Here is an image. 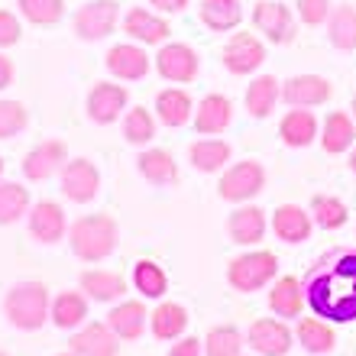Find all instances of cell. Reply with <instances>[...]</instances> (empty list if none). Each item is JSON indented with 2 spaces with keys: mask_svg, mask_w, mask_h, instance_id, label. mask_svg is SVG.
Here are the masks:
<instances>
[{
  "mask_svg": "<svg viewBox=\"0 0 356 356\" xmlns=\"http://www.w3.org/2000/svg\"><path fill=\"white\" fill-rule=\"evenodd\" d=\"M305 301L330 321L356 318V253L334 250L321 259L305 279Z\"/></svg>",
  "mask_w": 356,
  "mask_h": 356,
  "instance_id": "1",
  "label": "cell"
},
{
  "mask_svg": "<svg viewBox=\"0 0 356 356\" xmlns=\"http://www.w3.org/2000/svg\"><path fill=\"white\" fill-rule=\"evenodd\" d=\"M120 243V230L111 214H85L68 224V246L81 263H104Z\"/></svg>",
  "mask_w": 356,
  "mask_h": 356,
  "instance_id": "2",
  "label": "cell"
},
{
  "mask_svg": "<svg viewBox=\"0 0 356 356\" xmlns=\"http://www.w3.org/2000/svg\"><path fill=\"white\" fill-rule=\"evenodd\" d=\"M52 298L42 282H17L3 298V314L17 330H39L49 321Z\"/></svg>",
  "mask_w": 356,
  "mask_h": 356,
  "instance_id": "3",
  "label": "cell"
},
{
  "mask_svg": "<svg viewBox=\"0 0 356 356\" xmlns=\"http://www.w3.org/2000/svg\"><path fill=\"white\" fill-rule=\"evenodd\" d=\"M275 272H279L275 253H269V250H253V253L236 256L234 263L227 266V282H230L236 291L250 295V291H259L263 285H269V282L275 279Z\"/></svg>",
  "mask_w": 356,
  "mask_h": 356,
  "instance_id": "4",
  "label": "cell"
},
{
  "mask_svg": "<svg viewBox=\"0 0 356 356\" xmlns=\"http://www.w3.org/2000/svg\"><path fill=\"white\" fill-rule=\"evenodd\" d=\"M263 188H266V169L256 159H246V162H236V165H230V169L224 172L217 191H220V197L230 201V204H243V201L259 195Z\"/></svg>",
  "mask_w": 356,
  "mask_h": 356,
  "instance_id": "5",
  "label": "cell"
},
{
  "mask_svg": "<svg viewBox=\"0 0 356 356\" xmlns=\"http://www.w3.org/2000/svg\"><path fill=\"white\" fill-rule=\"evenodd\" d=\"M120 23V3L117 0H91L75 13V36L85 42L107 39Z\"/></svg>",
  "mask_w": 356,
  "mask_h": 356,
  "instance_id": "6",
  "label": "cell"
},
{
  "mask_svg": "<svg viewBox=\"0 0 356 356\" xmlns=\"http://www.w3.org/2000/svg\"><path fill=\"white\" fill-rule=\"evenodd\" d=\"M156 72L172 85H188L201 72V58L188 42H162L156 56Z\"/></svg>",
  "mask_w": 356,
  "mask_h": 356,
  "instance_id": "7",
  "label": "cell"
},
{
  "mask_svg": "<svg viewBox=\"0 0 356 356\" xmlns=\"http://www.w3.org/2000/svg\"><path fill=\"white\" fill-rule=\"evenodd\" d=\"M58 178H62V195L75 204H91L101 191V172L91 159H68Z\"/></svg>",
  "mask_w": 356,
  "mask_h": 356,
  "instance_id": "8",
  "label": "cell"
},
{
  "mask_svg": "<svg viewBox=\"0 0 356 356\" xmlns=\"http://www.w3.org/2000/svg\"><path fill=\"white\" fill-rule=\"evenodd\" d=\"M127 104H130V94L123 85H113V81H97V85L88 91V117H91L97 127H111L127 113Z\"/></svg>",
  "mask_w": 356,
  "mask_h": 356,
  "instance_id": "9",
  "label": "cell"
},
{
  "mask_svg": "<svg viewBox=\"0 0 356 356\" xmlns=\"http://www.w3.org/2000/svg\"><path fill=\"white\" fill-rule=\"evenodd\" d=\"M104 65H107V72H111L113 78H120V81H143V78L149 75L152 58L140 42L130 39V42H117V46L107 49Z\"/></svg>",
  "mask_w": 356,
  "mask_h": 356,
  "instance_id": "10",
  "label": "cell"
},
{
  "mask_svg": "<svg viewBox=\"0 0 356 356\" xmlns=\"http://www.w3.org/2000/svg\"><path fill=\"white\" fill-rule=\"evenodd\" d=\"M253 26L263 33L269 42L275 46H285L295 39V19H291V10L279 0H259L253 7Z\"/></svg>",
  "mask_w": 356,
  "mask_h": 356,
  "instance_id": "11",
  "label": "cell"
},
{
  "mask_svg": "<svg viewBox=\"0 0 356 356\" xmlns=\"http://www.w3.org/2000/svg\"><path fill=\"white\" fill-rule=\"evenodd\" d=\"M266 62V46L253 33H234L224 46V65L230 75H253Z\"/></svg>",
  "mask_w": 356,
  "mask_h": 356,
  "instance_id": "12",
  "label": "cell"
},
{
  "mask_svg": "<svg viewBox=\"0 0 356 356\" xmlns=\"http://www.w3.org/2000/svg\"><path fill=\"white\" fill-rule=\"evenodd\" d=\"M68 162V146L62 140H42L23 156V175L29 181H46Z\"/></svg>",
  "mask_w": 356,
  "mask_h": 356,
  "instance_id": "13",
  "label": "cell"
},
{
  "mask_svg": "<svg viewBox=\"0 0 356 356\" xmlns=\"http://www.w3.org/2000/svg\"><path fill=\"white\" fill-rule=\"evenodd\" d=\"M123 33L133 39V42H140V46H159L169 39V23L159 17V13H152L146 7H130L123 13Z\"/></svg>",
  "mask_w": 356,
  "mask_h": 356,
  "instance_id": "14",
  "label": "cell"
},
{
  "mask_svg": "<svg viewBox=\"0 0 356 356\" xmlns=\"http://www.w3.org/2000/svg\"><path fill=\"white\" fill-rule=\"evenodd\" d=\"M29 234L39 243H58L68 236V217L56 201H36L29 207Z\"/></svg>",
  "mask_w": 356,
  "mask_h": 356,
  "instance_id": "15",
  "label": "cell"
},
{
  "mask_svg": "<svg viewBox=\"0 0 356 356\" xmlns=\"http://www.w3.org/2000/svg\"><path fill=\"white\" fill-rule=\"evenodd\" d=\"M68 350L78 356H117L120 337L111 330V324H85V327L68 337Z\"/></svg>",
  "mask_w": 356,
  "mask_h": 356,
  "instance_id": "16",
  "label": "cell"
},
{
  "mask_svg": "<svg viewBox=\"0 0 356 356\" xmlns=\"http://www.w3.org/2000/svg\"><path fill=\"white\" fill-rule=\"evenodd\" d=\"M330 94H334V88L321 75H295L282 85V101L291 107H318V104L330 101Z\"/></svg>",
  "mask_w": 356,
  "mask_h": 356,
  "instance_id": "17",
  "label": "cell"
},
{
  "mask_svg": "<svg viewBox=\"0 0 356 356\" xmlns=\"http://www.w3.org/2000/svg\"><path fill=\"white\" fill-rule=\"evenodd\" d=\"M246 343L256 350L259 356H285L291 350V330L282 321H253V327L246 334Z\"/></svg>",
  "mask_w": 356,
  "mask_h": 356,
  "instance_id": "18",
  "label": "cell"
},
{
  "mask_svg": "<svg viewBox=\"0 0 356 356\" xmlns=\"http://www.w3.org/2000/svg\"><path fill=\"white\" fill-rule=\"evenodd\" d=\"M195 130L201 133V136H217V133H224L227 127H230V120H234V104H230V97H224V94H207V97H201V104L195 107Z\"/></svg>",
  "mask_w": 356,
  "mask_h": 356,
  "instance_id": "19",
  "label": "cell"
},
{
  "mask_svg": "<svg viewBox=\"0 0 356 356\" xmlns=\"http://www.w3.org/2000/svg\"><path fill=\"white\" fill-rule=\"evenodd\" d=\"M107 324L120 340H140L149 324V311L143 301H117L107 314Z\"/></svg>",
  "mask_w": 356,
  "mask_h": 356,
  "instance_id": "20",
  "label": "cell"
},
{
  "mask_svg": "<svg viewBox=\"0 0 356 356\" xmlns=\"http://www.w3.org/2000/svg\"><path fill=\"white\" fill-rule=\"evenodd\" d=\"M227 234H230V240L240 246L259 243L266 236V211L256 204L236 207L234 214H230V220H227Z\"/></svg>",
  "mask_w": 356,
  "mask_h": 356,
  "instance_id": "21",
  "label": "cell"
},
{
  "mask_svg": "<svg viewBox=\"0 0 356 356\" xmlns=\"http://www.w3.org/2000/svg\"><path fill=\"white\" fill-rule=\"evenodd\" d=\"M81 291H85L91 301H101V305H111V301H120L127 295V279L113 269H88L81 275Z\"/></svg>",
  "mask_w": 356,
  "mask_h": 356,
  "instance_id": "22",
  "label": "cell"
},
{
  "mask_svg": "<svg viewBox=\"0 0 356 356\" xmlns=\"http://www.w3.org/2000/svg\"><path fill=\"white\" fill-rule=\"evenodd\" d=\"M311 214L308 211H301L298 204H282L275 207V214H272V230L279 240L285 243H305L311 236Z\"/></svg>",
  "mask_w": 356,
  "mask_h": 356,
  "instance_id": "23",
  "label": "cell"
},
{
  "mask_svg": "<svg viewBox=\"0 0 356 356\" xmlns=\"http://www.w3.org/2000/svg\"><path fill=\"white\" fill-rule=\"evenodd\" d=\"M156 113H159V123H165V127H185L195 117V101L181 88H165L156 94Z\"/></svg>",
  "mask_w": 356,
  "mask_h": 356,
  "instance_id": "24",
  "label": "cell"
},
{
  "mask_svg": "<svg viewBox=\"0 0 356 356\" xmlns=\"http://www.w3.org/2000/svg\"><path fill=\"white\" fill-rule=\"evenodd\" d=\"M279 136L285 146L291 149H301V146H308L314 136H318V120H314V113L305 111V107H295L282 117L279 123Z\"/></svg>",
  "mask_w": 356,
  "mask_h": 356,
  "instance_id": "25",
  "label": "cell"
},
{
  "mask_svg": "<svg viewBox=\"0 0 356 356\" xmlns=\"http://www.w3.org/2000/svg\"><path fill=\"white\" fill-rule=\"evenodd\" d=\"M201 23L214 33H230V29L240 26L243 19V3L240 0H201Z\"/></svg>",
  "mask_w": 356,
  "mask_h": 356,
  "instance_id": "26",
  "label": "cell"
},
{
  "mask_svg": "<svg viewBox=\"0 0 356 356\" xmlns=\"http://www.w3.org/2000/svg\"><path fill=\"white\" fill-rule=\"evenodd\" d=\"M88 318V295L85 291H58L56 301H52V311H49V321L56 327L75 330L81 327V321Z\"/></svg>",
  "mask_w": 356,
  "mask_h": 356,
  "instance_id": "27",
  "label": "cell"
},
{
  "mask_svg": "<svg viewBox=\"0 0 356 356\" xmlns=\"http://www.w3.org/2000/svg\"><path fill=\"white\" fill-rule=\"evenodd\" d=\"M136 169L140 175L149 181V185H175L178 181V162L172 159V152L165 149H146L140 152V159H136Z\"/></svg>",
  "mask_w": 356,
  "mask_h": 356,
  "instance_id": "28",
  "label": "cell"
},
{
  "mask_svg": "<svg viewBox=\"0 0 356 356\" xmlns=\"http://www.w3.org/2000/svg\"><path fill=\"white\" fill-rule=\"evenodd\" d=\"M230 156H234V152H230V143L214 140V136H211V140H195L188 146V162H191L197 172H207V175L224 169L227 162H230Z\"/></svg>",
  "mask_w": 356,
  "mask_h": 356,
  "instance_id": "29",
  "label": "cell"
},
{
  "mask_svg": "<svg viewBox=\"0 0 356 356\" xmlns=\"http://www.w3.org/2000/svg\"><path fill=\"white\" fill-rule=\"evenodd\" d=\"M149 327L156 340H178L188 327V311L175 301H162L159 308L149 314Z\"/></svg>",
  "mask_w": 356,
  "mask_h": 356,
  "instance_id": "30",
  "label": "cell"
},
{
  "mask_svg": "<svg viewBox=\"0 0 356 356\" xmlns=\"http://www.w3.org/2000/svg\"><path fill=\"white\" fill-rule=\"evenodd\" d=\"M279 97H282V85L275 81V75H259L253 85L246 88V111H250V117L263 120V117H269L275 111Z\"/></svg>",
  "mask_w": 356,
  "mask_h": 356,
  "instance_id": "31",
  "label": "cell"
},
{
  "mask_svg": "<svg viewBox=\"0 0 356 356\" xmlns=\"http://www.w3.org/2000/svg\"><path fill=\"white\" fill-rule=\"evenodd\" d=\"M301 305H305V289H301L298 279L285 275V279H279L275 285H272V291H269V308L275 311L279 318H298V314H301Z\"/></svg>",
  "mask_w": 356,
  "mask_h": 356,
  "instance_id": "32",
  "label": "cell"
},
{
  "mask_svg": "<svg viewBox=\"0 0 356 356\" xmlns=\"http://www.w3.org/2000/svg\"><path fill=\"white\" fill-rule=\"evenodd\" d=\"M353 136H356V127L353 120H350L343 111H334L324 120V130H321V146H324V152H343L353 146Z\"/></svg>",
  "mask_w": 356,
  "mask_h": 356,
  "instance_id": "33",
  "label": "cell"
},
{
  "mask_svg": "<svg viewBox=\"0 0 356 356\" xmlns=\"http://www.w3.org/2000/svg\"><path fill=\"white\" fill-rule=\"evenodd\" d=\"M133 285H136V291H140L143 298H162L169 291V275H165V269L159 263L140 259V263L133 266Z\"/></svg>",
  "mask_w": 356,
  "mask_h": 356,
  "instance_id": "34",
  "label": "cell"
},
{
  "mask_svg": "<svg viewBox=\"0 0 356 356\" xmlns=\"http://www.w3.org/2000/svg\"><path fill=\"white\" fill-rule=\"evenodd\" d=\"M29 207V191L19 181H0V224H17Z\"/></svg>",
  "mask_w": 356,
  "mask_h": 356,
  "instance_id": "35",
  "label": "cell"
},
{
  "mask_svg": "<svg viewBox=\"0 0 356 356\" xmlns=\"http://www.w3.org/2000/svg\"><path fill=\"white\" fill-rule=\"evenodd\" d=\"M19 17L33 26H56L65 17V0H17Z\"/></svg>",
  "mask_w": 356,
  "mask_h": 356,
  "instance_id": "36",
  "label": "cell"
},
{
  "mask_svg": "<svg viewBox=\"0 0 356 356\" xmlns=\"http://www.w3.org/2000/svg\"><path fill=\"white\" fill-rule=\"evenodd\" d=\"M298 340H301V347L308 350V353H330L334 343H337V334H334V327H327L324 321L305 318L298 324Z\"/></svg>",
  "mask_w": 356,
  "mask_h": 356,
  "instance_id": "37",
  "label": "cell"
},
{
  "mask_svg": "<svg viewBox=\"0 0 356 356\" xmlns=\"http://www.w3.org/2000/svg\"><path fill=\"white\" fill-rule=\"evenodd\" d=\"M330 42L343 52L356 49V7H337L330 13V26H327Z\"/></svg>",
  "mask_w": 356,
  "mask_h": 356,
  "instance_id": "38",
  "label": "cell"
},
{
  "mask_svg": "<svg viewBox=\"0 0 356 356\" xmlns=\"http://www.w3.org/2000/svg\"><path fill=\"white\" fill-rule=\"evenodd\" d=\"M347 204L340 201V197L334 195H318L314 201H311V220L318 227H324V230H337V227L347 224Z\"/></svg>",
  "mask_w": 356,
  "mask_h": 356,
  "instance_id": "39",
  "label": "cell"
},
{
  "mask_svg": "<svg viewBox=\"0 0 356 356\" xmlns=\"http://www.w3.org/2000/svg\"><path fill=\"white\" fill-rule=\"evenodd\" d=\"M123 136L133 146H146V143L156 136V117H152L146 107H133V111L123 113Z\"/></svg>",
  "mask_w": 356,
  "mask_h": 356,
  "instance_id": "40",
  "label": "cell"
},
{
  "mask_svg": "<svg viewBox=\"0 0 356 356\" xmlns=\"http://www.w3.org/2000/svg\"><path fill=\"white\" fill-rule=\"evenodd\" d=\"M240 350H243V334H240L236 327H230V324L214 327L204 340V353L207 356H240Z\"/></svg>",
  "mask_w": 356,
  "mask_h": 356,
  "instance_id": "41",
  "label": "cell"
},
{
  "mask_svg": "<svg viewBox=\"0 0 356 356\" xmlns=\"http://www.w3.org/2000/svg\"><path fill=\"white\" fill-rule=\"evenodd\" d=\"M29 127V111L19 101L0 97V140H17Z\"/></svg>",
  "mask_w": 356,
  "mask_h": 356,
  "instance_id": "42",
  "label": "cell"
},
{
  "mask_svg": "<svg viewBox=\"0 0 356 356\" xmlns=\"http://www.w3.org/2000/svg\"><path fill=\"white\" fill-rule=\"evenodd\" d=\"M298 17L308 26H321L330 17V0H298Z\"/></svg>",
  "mask_w": 356,
  "mask_h": 356,
  "instance_id": "43",
  "label": "cell"
},
{
  "mask_svg": "<svg viewBox=\"0 0 356 356\" xmlns=\"http://www.w3.org/2000/svg\"><path fill=\"white\" fill-rule=\"evenodd\" d=\"M19 36H23V26H19V17L13 10H0V49L17 46Z\"/></svg>",
  "mask_w": 356,
  "mask_h": 356,
  "instance_id": "44",
  "label": "cell"
},
{
  "mask_svg": "<svg viewBox=\"0 0 356 356\" xmlns=\"http://www.w3.org/2000/svg\"><path fill=\"white\" fill-rule=\"evenodd\" d=\"M169 356H201V340H197V337L178 340L175 347L169 350Z\"/></svg>",
  "mask_w": 356,
  "mask_h": 356,
  "instance_id": "45",
  "label": "cell"
},
{
  "mask_svg": "<svg viewBox=\"0 0 356 356\" xmlns=\"http://www.w3.org/2000/svg\"><path fill=\"white\" fill-rule=\"evenodd\" d=\"M13 78H17V68H13V62H10V58L3 56V49H0V91H7V88L13 85Z\"/></svg>",
  "mask_w": 356,
  "mask_h": 356,
  "instance_id": "46",
  "label": "cell"
},
{
  "mask_svg": "<svg viewBox=\"0 0 356 356\" xmlns=\"http://www.w3.org/2000/svg\"><path fill=\"white\" fill-rule=\"evenodd\" d=\"M152 7L159 10V13H181L188 7V0H149Z\"/></svg>",
  "mask_w": 356,
  "mask_h": 356,
  "instance_id": "47",
  "label": "cell"
},
{
  "mask_svg": "<svg viewBox=\"0 0 356 356\" xmlns=\"http://www.w3.org/2000/svg\"><path fill=\"white\" fill-rule=\"evenodd\" d=\"M350 169L356 172V149H353V156H350Z\"/></svg>",
  "mask_w": 356,
  "mask_h": 356,
  "instance_id": "48",
  "label": "cell"
},
{
  "mask_svg": "<svg viewBox=\"0 0 356 356\" xmlns=\"http://www.w3.org/2000/svg\"><path fill=\"white\" fill-rule=\"evenodd\" d=\"M0 175H3V156H0Z\"/></svg>",
  "mask_w": 356,
  "mask_h": 356,
  "instance_id": "49",
  "label": "cell"
},
{
  "mask_svg": "<svg viewBox=\"0 0 356 356\" xmlns=\"http://www.w3.org/2000/svg\"><path fill=\"white\" fill-rule=\"evenodd\" d=\"M62 356H78V353H72V350H68V353H62Z\"/></svg>",
  "mask_w": 356,
  "mask_h": 356,
  "instance_id": "50",
  "label": "cell"
},
{
  "mask_svg": "<svg viewBox=\"0 0 356 356\" xmlns=\"http://www.w3.org/2000/svg\"><path fill=\"white\" fill-rule=\"evenodd\" d=\"M353 117H356V97H353Z\"/></svg>",
  "mask_w": 356,
  "mask_h": 356,
  "instance_id": "51",
  "label": "cell"
},
{
  "mask_svg": "<svg viewBox=\"0 0 356 356\" xmlns=\"http://www.w3.org/2000/svg\"><path fill=\"white\" fill-rule=\"evenodd\" d=\"M0 356H7V353H0Z\"/></svg>",
  "mask_w": 356,
  "mask_h": 356,
  "instance_id": "52",
  "label": "cell"
}]
</instances>
